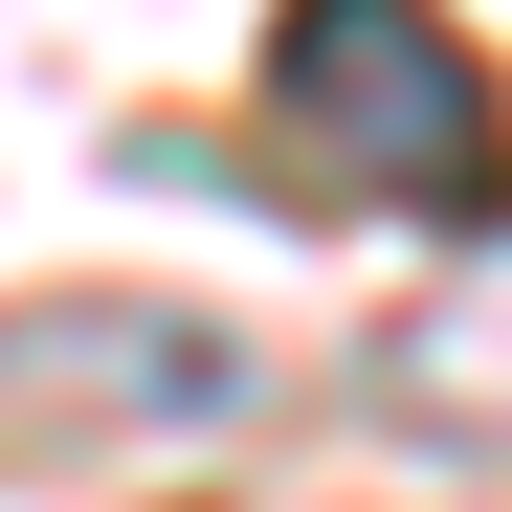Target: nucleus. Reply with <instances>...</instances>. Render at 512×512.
Instances as JSON below:
<instances>
[{"label": "nucleus", "instance_id": "nucleus-1", "mask_svg": "<svg viewBox=\"0 0 512 512\" xmlns=\"http://www.w3.org/2000/svg\"><path fill=\"white\" fill-rule=\"evenodd\" d=\"M268 112L312 179H357L401 223H512V90L468 67L446 0H290L268 23Z\"/></svg>", "mask_w": 512, "mask_h": 512}]
</instances>
